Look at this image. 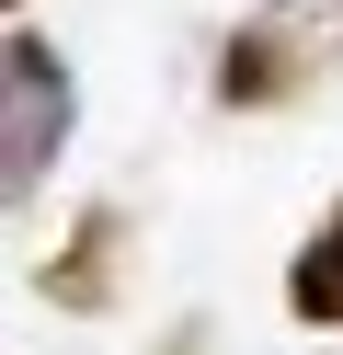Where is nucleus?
I'll return each mask as SVG.
<instances>
[{
	"mask_svg": "<svg viewBox=\"0 0 343 355\" xmlns=\"http://www.w3.org/2000/svg\"><path fill=\"white\" fill-rule=\"evenodd\" d=\"M69 58L46 46V35H12L0 24V207H23V195L58 172L69 149Z\"/></svg>",
	"mask_w": 343,
	"mask_h": 355,
	"instance_id": "nucleus-1",
	"label": "nucleus"
},
{
	"mask_svg": "<svg viewBox=\"0 0 343 355\" xmlns=\"http://www.w3.org/2000/svg\"><path fill=\"white\" fill-rule=\"evenodd\" d=\"M309 80H320V24L297 0H263V12L218 46V103L229 115H274V103H297Z\"/></svg>",
	"mask_w": 343,
	"mask_h": 355,
	"instance_id": "nucleus-2",
	"label": "nucleus"
},
{
	"mask_svg": "<svg viewBox=\"0 0 343 355\" xmlns=\"http://www.w3.org/2000/svg\"><path fill=\"white\" fill-rule=\"evenodd\" d=\"M114 275H126V218L91 207L80 230H69V252L46 263V298H58V309H103V298H114Z\"/></svg>",
	"mask_w": 343,
	"mask_h": 355,
	"instance_id": "nucleus-3",
	"label": "nucleus"
},
{
	"mask_svg": "<svg viewBox=\"0 0 343 355\" xmlns=\"http://www.w3.org/2000/svg\"><path fill=\"white\" fill-rule=\"evenodd\" d=\"M286 309H297V321H320V332L343 321V207L297 241V263H286Z\"/></svg>",
	"mask_w": 343,
	"mask_h": 355,
	"instance_id": "nucleus-4",
	"label": "nucleus"
},
{
	"mask_svg": "<svg viewBox=\"0 0 343 355\" xmlns=\"http://www.w3.org/2000/svg\"><path fill=\"white\" fill-rule=\"evenodd\" d=\"M12 12H23V0H0V24H12Z\"/></svg>",
	"mask_w": 343,
	"mask_h": 355,
	"instance_id": "nucleus-5",
	"label": "nucleus"
},
{
	"mask_svg": "<svg viewBox=\"0 0 343 355\" xmlns=\"http://www.w3.org/2000/svg\"><path fill=\"white\" fill-rule=\"evenodd\" d=\"M172 355H195V344H172Z\"/></svg>",
	"mask_w": 343,
	"mask_h": 355,
	"instance_id": "nucleus-6",
	"label": "nucleus"
}]
</instances>
